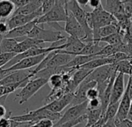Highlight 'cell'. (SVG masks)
Returning <instances> with one entry per match:
<instances>
[{"mask_svg":"<svg viewBox=\"0 0 132 127\" xmlns=\"http://www.w3.org/2000/svg\"><path fill=\"white\" fill-rule=\"evenodd\" d=\"M86 15L88 25L93 30H97L109 25L118 24L116 18L104 10L103 4L92 12H87Z\"/></svg>","mask_w":132,"mask_h":127,"instance_id":"obj_1","label":"cell"},{"mask_svg":"<svg viewBox=\"0 0 132 127\" xmlns=\"http://www.w3.org/2000/svg\"><path fill=\"white\" fill-rule=\"evenodd\" d=\"M61 113L52 112L49 110L40 107L37 109L28 112L27 113L21 115L12 116L11 119L20 122H34L37 123V122L42 119H50L51 121H58L61 117Z\"/></svg>","mask_w":132,"mask_h":127,"instance_id":"obj_2","label":"cell"},{"mask_svg":"<svg viewBox=\"0 0 132 127\" xmlns=\"http://www.w3.org/2000/svg\"><path fill=\"white\" fill-rule=\"evenodd\" d=\"M66 1H55L54 7L46 14L36 20L37 25L44 23H54L66 22L68 16V10L65 6Z\"/></svg>","mask_w":132,"mask_h":127,"instance_id":"obj_3","label":"cell"},{"mask_svg":"<svg viewBox=\"0 0 132 127\" xmlns=\"http://www.w3.org/2000/svg\"><path fill=\"white\" fill-rule=\"evenodd\" d=\"M66 8L69 11H70L75 18L77 20V21L79 23V24L82 26V28L86 31V37L83 40L85 43L93 41V30L89 26L88 22H87V15L86 11L83 8H82L77 3V1H66L65 3Z\"/></svg>","mask_w":132,"mask_h":127,"instance_id":"obj_4","label":"cell"},{"mask_svg":"<svg viewBox=\"0 0 132 127\" xmlns=\"http://www.w3.org/2000/svg\"><path fill=\"white\" fill-rule=\"evenodd\" d=\"M27 37L36 39L44 43H51L66 39V37L62 35L61 32L53 30H45L43 26H39V25H36L33 28Z\"/></svg>","mask_w":132,"mask_h":127,"instance_id":"obj_5","label":"cell"},{"mask_svg":"<svg viewBox=\"0 0 132 127\" xmlns=\"http://www.w3.org/2000/svg\"><path fill=\"white\" fill-rule=\"evenodd\" d=\"M48 83V80L44 78H33L31 79L23 88L16 97L20 98L19 104L22 105L27 102L30 98H32L42 87Z\"/></svg>","mask_w":132,"mask_h":127,"instance_id":"obj_6","label":"cell"},{"mask_svg":"<svg viewBox=\"0 0 132 127\" xmlns=\"http://www.w3.org/2000/svg\"><path fill=\"white\" fill-rule=\"evenodd\" d=\"M117 65H105L100 68L95 69L85 81H94L98 84L103 83L105 81H108L111 79V78L117 73L116 71Z\"/></svg>","mask_w":132,"mask_h":127,"instance_id":"obj_7","label":"cell"},{"mask_svg":"<svg viewBox=\"0 0 132 127\" xmlns=\"http://www.w3.org/2000/svg\"><path fill=\"white\" fill-rule=\"evenodd\" d=\"M33 70H23L10 72L8 75L0 81V86L13 85L16 83H23L25 85L34 78Z\"/></svg>","mask_w":132,"mask_h":127,"instance_id":"obj_8","label":"cell"},{"mask_svg":"<svg viewBox=\"0 0 132 127\" xmlns=\"http://www.w3.org/2000/svg\"><path fill=\"white\" fill-rule=\"evenodd\" d=\"M88 105H89V102L87 101L82 104L71 106L61 115V119L54 124V127L58 126V125H60L64 122H67L69 121L76 119L86 115L87 112V109H88Z\"/></svg>","mask_w":132,"mask_h":127,"instance_id":"obj_9","label":"cell"},{"mask_svg":"<svg viewBox=\"0 0 132 127\" xmlns=\"http://www.w3.org/2000/svg\"><path fill=\"white\" fill-rule=\"evenodd\" d=\"M64 31L68 34H69V36L79 38L82 41L86 37L85 30L75 18L73 14L69 10H68L67 20H66L64 25Z\"/></svg>","mask_w":132,"mask_h":127,"instance_id":"obj_10","label":"cell"},{"mask_svg":"<svg viewBox=\"0 0 132 127\" xmlns=\"http://www.w3.org/2000/svg\"><path fill=\"white\" fill-rule=\"evenodd\" d=\"M42 16H43V14H42L41 10L40 9L37 12H36L33 14H30V15L13 16L12 17H10L8 20H6V23L9 26L10 30H12L16 27L27 25V24L37 20L38 18H40Z\"/></svg>","mask_w":132,"mask_h":127,"instance_id":"obj_11","label":"cell"},{"mask_svg":"<svg viewBox=\"0 0 132 127\" xmlns=\"http://www.w3.org/2000/svg\"><path fill=\"white\" fill-rule=\"evenodd\" d=\"M97 86V83L94 81H84L80 84V85L77 88L76 92H74V98L70 105V106L78 105L82 104L88 101L86 98L87 91L92 88H96Z\"/></svg>","mask_w":132,"mask_h":127,"instance_id":"obj_12","label":"cell"},{"mask_svg":"<svg viewBox=\"0 0 132 127\" xmlns=\"http://www.w3.org/2000/svg\"><path fill=\"white\" fill-rule=\"evenodd\" d=\"M47 54V53L34 57H28V58L23 59L20 61H19L18 63H16L15 65L12 66L11 68H10L8 69H5V70H6L9 73H10V72H13V71H23V70L30 69L31 68H33L34 66H37V65L38 66L41 63V61L45 58Z\"/></svg>","mask_w":132,"mask_h":127,"instance_id":"obj_13","label":"cell"},{"mask_svg":"<svg viewBox=\"0 0 132 127\" xmlns=\"http://www.w3.org/2000/svg\"><path fill=\"white\" fill-rule=\"evenodd\" d=\"M76 56L63 53L61 50H57L56 53L48 60L45 68L55 69L57 68L64 67L67 65Z\"/></svg>","mask_w":132,"mask_h":127,"instance_id":"obj_14","label":"cell"},{"mask_svg":"<svg viewBox=\"0 0 132 127\" xmlns=\"http://www.w3.org/2000/svg\"><path fill=\"white\" fill-rule=\"evenodd\" d=\"M125 89L126 88L124 84V75L121 73H117L113 85L110 104L119 102L125 92Z\"/></svg>","mask_w":132,"mask_h":127,"instance_id":"obj_15","label":"cell"},{"mask_svg":"<svg viewBox=\"0 0 132 127\" xmlns=\"http://www.w3.org/2000/svg\"><path fill=\"white\" fill-rule=\"evenodd\" d=\"M74 98V92L73 93H69L67 95H64L59 99H57L55 101H53L47 105H44L42 106L44 108L49 110L52 112L56 113H61V112L68 105H70Z\"/></svg>","mask_w":132,"mask_h":127,"instance_id":"obj_16","label":"cell"},{"mask_svg":"<svg viewBox=\"0 0 132 127\" xmlns=\"http://www.w3.org/2000/svg\"><path fill=\"white\" fill-rule=\"evenodd\" d=\"M64 46V49L61 50V52L73 56H77L79 55L81 51L84 49V47H86V43L79 38L69 36L66 38Z\"/></svg>","mask_w":132,"mask_h":127,"instance_id":"obj_17","label":"cell"},{"mask_svg":"<svg viewBox=\"0 0 132 127\" xmlns=\"http://www.w3.org/2000/svg\"><path fill=\"white\" fill-rule=\"evenodd\" d=\"M44 43H44L40 40L30 38V37H26L24 40H23L18 43V44L15 47L13 53L16 54H20V53L26 52L27 50L34 48V47H41V48L47 47H44Z\"/></svg>","mask_w":132,"mask_h":127,"instance_id":"obj_18","label":"cell"},{"mask_svg":"<svg viewBox=\"0 0 132 127\" xmlns=\"http://www.w3.org/2000/svg\"><path fill=\"white\" fill-rule=\"evenodd\" d=\"M94 70H89L86 68H79L72 75L71 81L69 83V86L72 92H75L77 88L80 85L82 82H83L86 78Z\"/></svg>","mask_w":132,"mask_h":127,"instance_id":"obj_19","label":"cell"},{"mask_svg":"<svg viewBox=\"0 0 132 127\" xmlns=\"http://www.w3.org/2000/svg\"><path fill=\"white\" fill-rule=\"evenodd\" d=\"M130 104H131V99H130L128 93L125 91L122 98L120 101L118 111H117V115L114 119V122H120V121L127 119V114H128V112H129V109L130 107Z\"/></svg>","mask_w":132,"mask_h":127,"instance_id":"obj_20","label":"cell"},{"mask_svg":"<svg viewBox=\"0 0 132 127\" xmlns=\"http://www.w3.org/2000/svg\"><path fill=\"white\" fill-rule=\"evenodd\" d=\"M37 25V22L36 20L24 25V26H21L19 27H16L12 30H10L6 36V38H13V39H19L20 37H28L29 33H30V31L33 30V28Z\"/></svg>","mask_w":132,"mask_h":127,"instance_id":"obj_21","label":"cell"},{"mask_svg":"<svg viewBox=\"0 0 132 127\" xmlns=\"http://www.w3.org/2000/svg\"><path fill=\"white\" fill-rule=\"evenodd\" d=\"M104 3H102L103 4L104 3L103 8L106 11L112 14L113 16L118 14H122L125 13V10H124V4L123 1H119V0H107V1H103Z\"/></svg>","mask_w":132,"mask_h":127,"instance_id":"obj_22","label":"cell"},{"mask_svg":"<svg viewBox=\"0 0 132 127\" xmlns=\"http://www.w3.org/2000/svg\"><path fill=\"white\" fill-rule=\"evenodd\" d=\"M41 6H42V1H40V0H30V3L27 4L26 6H24L23 7L16 10V11L14 12L12 16H17V15L33 14L37 12L40 9Z\"/></svg>","mask_w":132,"mask_h":127,"instance_id":"obj_23","label":"cell"},{"mask_svg":"<svg viewBox=\"0 0 132 127\" xmlns=\"http://www.w3.org/2000/svg\"><path fill=\"white\" fill-rule=\"evenodd\" d=\"M117 65L115 63L113 58L112 56L110 57H99L98 58L86 63L85 65L82 66V68H86V69H89V70H95L98 68L105 66V65Z\"/></svg>","mask_w":132,"mask_h":127,"instance_id":"obj_24","label":"cell"},{"mask_svg":"<svg viewBox=\"0 0 132 127\" xmlns=\"http://www.w3.org/2000/svg\"><path fill=\"white\" fill-rule=\"evenodd\" d=\"M119 33V26L118 24L109 25L104 27H102L97 30H93V40H99L101 38L108 37L110 35Z\"/></svg>","mask_w":132,"mask_h":127,"instance_id":"obj_25","label":"cell"},{"mask_svg":"<svg viewBox=\"0 0 132 127\" xmlns=\"http://www.w3.org/2000/svg\"><path fill=\"white\" fill-rule=\"evenodd\" d=\"M15 11L16 7L12 0H0V20L11 17Z\"/></svg>","mask_w":132,"mask_h":127,"instance_id":"obj_26","label":"cell"},{"mask_svg":"<svg viewBox=\"0 0 132 127\" xmlns=\"http://www.w3.org/2000/svg\"><path fill=\"white\" fill-rule=\"evenodd\" d=\"M98 56H85V55H77L67 65H65L69 68H76L79 69L86 63L98 58Z\"/></svg>","mask_w":132,"mask_h":127,"instance_id":"obj_27","label":"cell"},{"mask_svg":"<svg viewBox=\"0 0 132 127\" xmlns=\"http://www.w3.org/2000/svg\"><path fill=\"white\" fill-rule=\"evenodd\" d=\"M102 42L93 40L86 43V47L81 51L79 55H85V56H96L100 50L105 47L101 45Z\"/></svg>","mask_w":132,"mask_h":127,"instance_id":"obj_28","label":"cell"},{"mask_svg":"<svg viewBox=\"0 0 132 127\" xmlns=\"http://www.w3.org/2000/svg\"><path fill=\"white\" fill-rule=\"evenodd\" d=\"M19 42L20 41L18 39L4 37L1 43V47H0V54L13 53L15 47Z\"/></svg>","mask_w":132,"mask_h":127,"instance_id":"obj_29","label":"cell"},{"mask_svg":"<svg viewBox=\"0 0 132 127\" xmlns=\"http://www.w3.org/2000/svg\"><path fill=\"white\" fill-rule=\"evenodd\" d=\"M103 115V112L101 108L98 109H87L86 112V127H91L93 125H95L102 117Z\"/></svg>","mask_w":132,"mask_h":127,"instance_id":"obj_30","label":"cell"},{"mask_svg":"<svg viewBox=\"0 0 132 127\" xmlns=\"http://www.w3.org/2000/svg\"><path fill=\"white\" fill-rule=\"evenodd\" d=\"M116 71L117 73H121L123 75H127L130 76L132 74V63L129 60H122L117 63Z\"/></svg>","mask_w":132,"mask_h":127,"instance_id":"obj_31","label":"cell"},{"mask_svg":"<svg viewBox=\"0 0 132 127\" xmlns=\"http://www.w3.org/2000/svg\"><path fill=\"white\" fill-rule=\"evenodd\" d=\"M119 104H120V102H117V103H114V104H110L108 105L106 112L102 115L106 120V122L115 119V117L117 115V111H118Z\"/></svg>","mask_w":132,"mask_h":127,"instance_id":"obj_32","label":"cell"},{"mask_svg":"<svg viewBox=\"0 0 132 127\" xmlns=\"http://www.w3.org/2000/svg\"><path fill=\"white\" fill-rule=\"evenodd\" d=\"M98 41L102 42V43H105L107 45H118V44L122 43L123 37L120 36V34L119 33H117L110 35L108 37L101 38Z\"/></svg>","mask_w":132,"mask_h":127,"instance_id":"obj_33","label":"cell"},{"mask_svg":"<svg viewBox=\"0 0 132 127\" xmlns=\"http://www.w3.org/2000/svg\"><path fill=\"white\" fill-rule=\"evenodd\" d=\"M47 84L51 87V90H54L61 88L66 83L63 81L62 75H54L48 79Z\"/></svg>","mask_w":132,"mask_h":127,"instance_id":"obj_34","label":"cell"},{"mask_svg":"<svg viewBox=\"0 0 132 127\" xmlns=\"http://www.w3.org/2000/svg\"><path fill=\"white\" fill-rule=\"evenodd\" d=\"M86 114L76 119H74V120H71V121H69L67 122H64L58 126H56V127H75L81 123H83V122H86Z\"/></svg>","mask_w":132,"mask_h":127,"instance_id":"obj_35","label":"cell"},{"mask_svg":"<svg viewBox=\"0 0 132 127\" xmlns=\"http://www.w3.org/2000/svg\"><path fill=\"white\" fill-rule=\"evenodd\" d=\"M55 1L54 0H46V1H42V6L40 7L42 14L44 15L47 13L54 6Z\"/></svg>","mask_w":132,"mask_h":127,"instance_id":"obj_36","label":"cell"},{"mask_svg":"<svg viewBox=\"0 0 132 127\" xmlns=\"http://www.w3.org/2000/svg\"><path fill=\"white\" fill-rule=\"evenodd\" d=\"M100 97V93L99 91L97 89V88H92L90 89H89L87 91L86 93V98L89 101L95 99V98H98Z\"/></svg>","mask_w":132,"mask_h":127,"instance_id":"obj_37","label":"cell"},{"mask_svg":"<svg viewBox=\"0 0 132 127\" xmlns=\"http://www.w3.org/2000/svg\"><path fill=\"white\" fill-rule=\"evenodd\" d=\"M54 122L50 119H42L34 125V127H54Z\"/></svg>","mask_w":132,"mask_h":127,"instance_id":"obj_38","label":"cell"},{"mask_svg":"<svg viewBox=\"0 0 132 127\" xmlns=\"http://www.w3.org/2000/svg\"><path fill=\"white\" fill-rule=\"evenodd\" d=\"M88 108H90V109L101 108V101H100V99L98 98H95V99L89 101Z\"/></svg>","mask_w":132,"mask_h":127,"instance_id":"obj_39","label":"cell"},{"mask_svg":"<svg viewBox=\"0 0 132 127\" xmlns=\"http://www.w3.org/2000/svg\"><path fill=\"white\" fill-rule=\"evenodd\" d=\"M10 31V28H9V26H8L6 21V22H4V21H0V35H3L5 37V36Z\"/></svg>","mask_w":132,"mask_h":127,"instance_id":"obj_40","label":"cell"},{"mask_svg":"<svg viewBox=\"0 0 132 127\" xmlns=\"http://www.w3.org/2000/svg\"><path fill=\"white\" fill-rule=\"evenodd\" d=\"M30 0H12L13 3L14 4V6L16 7V10L23 7L24 6L30 3Z\"/></svg>","mask_w":132,"mask_h":127,"instance_id":"obj_41","label":"cell"},{"mask_svg":"<svg viewBox=\"0 0 132 127\" xmlns=\"http://www.w3.org/2000/svg\"><path fill=\"white\" fill-rule=\"evenodd\" d=\"M116 127H132V122L128 119H124L120 122H114Z\"/></svg>","mask_w":132,"mask_h":127,"instance_id":"obj_42","label":"cell"},{"mask_svg":"<svg viewBox=\"0 0 132 127\" xmlns=\"http://www.w3.org/2000/svg\"><path fill=\"white\" fill-rule=\"evenodd\" d=\"M125 91L128 93L130 99L132 100V77L131 76H129L128 81H127V84L126 90Z\"/></svg>","mask_w":132,"mask_h":127,"instance_id":"obj_43","label":"cell"},{"mask_svg":"<svg viewBox=\"0 0 132 127\" xmlns=\"http://www.w3.org/2000/svg\"><path fill=\"white\" fill-rule=\"evenodd\" d=\"M102 4V2L100 1V0H89V6L93 9V10H96L97 9L100 5Z\"/></svg>","mask_w":132,"mask_h":127,"instance_id":"obj_44","label":"cell"},{"mask_svg":"<svg viewBox=\"0 0 132 127\" xmlns=\"http://www.w3.org/2000/svg\"><path fill=\"white\" fill-rule=\"evenodd\" d=\"M8 112L6 111V108H5L4 105L0 104V119L4 118L7 115Z\"/></svg>","mask_w":132,"mask_h":127,"instance_id":"obj_45","label":"cell"},{"mask_svg":"<svg viewBox=\"0 0 132 127\" xmlns=\"http://www.w3.org/2000/svg\"><path fill=\"white\" fill-rule=\"evenodd\" d=\"M77 3L82 8L83 6H86L89 4V0H77Z\"/></svg>","mask_w":132,"mask_h":127,"instance_id":"obj_46","label":"cell"},{"mask_svg":"<svg viewBox=\"0 0 132 127\" xmlns=\"http://www.w3.org/2000/svg\"><path fill=\"white\" fill-rule=\"evenodd\" d=\"M10 73L6 71V70H5V69H3V68H0V78H5L6 75H8Z\"/></svg>","mask_w":132,"mask_h":127,"instance_id":"obj_47","label":"cell"},{"mask_svg":"<svg viewBox=\"0 0 132 127\" xmlns=\"http://www.w3.org/2000/svg\"><path fill=\"white\" fill-rule=\"evenodd\" d=\"M103 127H116L115 126V124H114V119H112V120L108 121Z\"/></svg>","mask_w":132,"mask_h":127,"instance_id":"obj_48","label":"cell"},{"mask_svg":"<svg viewBox=\"0 0 132 127\" xmlns=\"http://www.w3.org/2000/svg\"><path fill=\"white\" fill-rule=\"evenodd\" d=\"M127 119L132 122V100H131V104H130V109H129V112H128V114H127Z\"/></svg>","mask_w":132,"mask_h":127,"instance_id":"obj_49","label":"cell"},{"mask_svg":"<svg viewBox=\"0 0 132 127\" xmlns=\"http://www.w3.org/2000/svg\"><path fill=\"white\" fill-rule=\"evenodd\" d=\"M3 38H4V36L0 35V47H1V43H2V41H3Z\"/></svg>","mask_w":132,"mask_h":127,"instance_id":"obj_50","label":"cell"},{"mask_svg":"<svg viewBox=\"0 0 132 127\" xmlns=\"http://www.w3.org/2000/svg\"><path fill=\"white\" fill-rule=\"evenodd\" d=\"M3 78H0V81H1V80H2Z\"/></svg>","mask_w":132,"mask_h":127,"instance_id":"obj_51","label":"cell"},{"mask_svg":"<svg viewBox=\"0 0 132 127\" xmlns=\"http://www.w3.org/2000/svg\"><path fill=\"white\" fill-rule=\"evenodd\" d=\"M130 76H131V77H132V74H131V75H130Z\"/></svg>","mask_w":132,"mask_h":127,"instance_id":"obj_52","label":"cell"}]
</instances>
